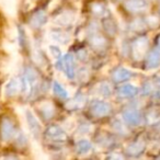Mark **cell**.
I'll return each mask as SVG.
<instances>
[{"label": "cell", "instance_id": "obj_17", "mask_svg": "<svg viewBox=\"0 0 160 160\" xmlns=\"http://www.w3.org/2000/svg\"><path fill=\"white\" fill-rule=\"evenodd\" d=\"M145 149V142L144 140H136L128 145L126 148V152L131 156H138L144 151Z\"/></svg>", "mask_w": 160, "mask_h": 160}, {"label": "cell", "instance_id": "obj_5", "mask_svg": "<svg viewBox=\"0 0 160 160\" xmlns=\"http://www.w3.org/2000/svg\"><path fill=\"white\" fill-rule=\"evenodd\" d=\"M25 118H27L28 127H29L32 135L36 138L40 137L41 133H42V127H41V124L38 118H36V116L30 110H27V112H25Z\"/></svg>", "mask_w": 160, "mask_h": 160}, {"label": "cell", "instance_id": "obj_10", "mask_svg": "<svg viewBox=\"0 0 160 160\" xmlns=\"http://www.w3.org/2000/svg\"><path fill=\"white\" fill-rule=\"evenodd\" d=\"M118 93L122 98H133L138 93V88L131 83H125L118 88Z\"/></svg>", "mask_w": 160, "mask_h": 160}, {"label": "cell", "instance_id": "obj_13", "mask_svg": "<svg viewBox=\"0 0 160 160\" xmlns=\"http://www.w3.org/2000/svg\"><path fill=\"white\" fill-rule=\"evenodd\" d=\"M75 21V14L71 11H64L55 18V23L60 27H67Z\"/></svg>", "mask_w": 160, "mask_h": 160}, {"label": "cell", "instance_id": "obj_29", "mask_svg": "<svg viewBox=\"0 0 160 160\" xmlns=\"http://www.w3.org/2000/svg\"><path fill=\"white\" fill-rule=\"evenodd\" d=\"M146 23L149 25V27L156 28V27L159 25V20H158L157 18H155V17H149V18H147Z\"/></svg>", "mask_w": 160, "mask_h": 160}, {"label": "cell", "instance_id": "obj_31", "mask_svg": "<svg viewBox=\"0 0 160 160\" xmlns=\"http://www.w3.org/2000/svg\"><path fill=\"white\" fill-rule=\"evenodd\" d=\"M17 142H18V144L20 145V146H23V145L27 142V137H25L24 135H23L22 133L18 134V138H17Z\"/></svg>", "mask_w": 160, "mask_h": 160}, {"label": "cell", "instance_id": "obj_30", "mask_svg": "<svg viewBox=\"0 0 160 160\" xmlns=\"http://www.w3.org/2000/svg\"><path fill=\"white\" fill-rule=\"evenodd\" d=\"M113 127L115 128L116 132H118V133H125V126L120 122V121H115V122L113 123Z\"/></svg>", "mask_w": 160, "mask_h": 160}, {"label": "cell", "instance_id": "obj_25", "mask_svg": "<svg viewBox=\"0 0 160 160\" xmlns=\"http://www.w3.org/2000/svg\"><path fill=\"white\" fill-rule=\"evenodd\" d=\"M91 10L92 12H93L94 14H97V16L99 17H102L105 14V12H107V10H105V7L102 5V3H93V5L91 6Z\"/></svg>", "mask_w": 160, "mask_h": 160}, {"label": "cell", "instance_id": "obj_23", "mask_svg": "<svg viewBox=\"0 0 160 160\" xmlns=\"http://www.w3.org/2000/svg\"><path fill=\"white\" fill-rule=\"evenodd\" d=\"M97 93L102 97H109L112 94V87L108 82H101L97 87Z\"/></svg>", "mask_w": 160, "mask_h": 160}, {"label": "cell", "instance_id": "obj_20", "mask_svg": "<svg viewBox=\"0 0 160 160\" xmlns=\"http://www.w3.org/2000/svg\"><path fill=\"white\" fill-rule=\"evenodd\" d=\"M90 44L93 48L101 51V49H104L105 46H107V40L99 34H93L90 38Z\"/></svg>", "mask_w": 160, "mask_h": 160}, {"label": "cell", "instance_id": "obj_9", "mask_svg": "<svg viewBox=\"0 0 160 160\" xmlns=\"http://www.w3.org/2000/svg\"><path fill=\"white\" fill-rule=\"evenodd\" d=\"M49 38L57 44H68L70 41V35L62 30H52L49 32Z\"/></svg>", "mask_w": 160, "mask_h": 160}, {"label": "cell", "instance_id": "obj_4", "mask_svg": "<svg viewBox=\"0 0 160 160\" xmlns=\"http://www.w3.org/2000/svg\"><path fill=\"white\" fill-rule=\"evenodd\" d=\"M62 67L65 75L69 79H73L76 77V59L73 55L71 54H66L62 60Z\"/></svg>", "mask_w": 160, "mask_h": 160}, {"label": "cell", "instance_id": "obj_6", "mask_svg": "<svg viewBox=\"0 0 160 160\" xmlns=\"http://www.w3.org/2000/svg\"><path fill=\"white\" fill-rule=\"evenodd\" d=\"M45 135L48 139L54 142H65L67 139V134L65 129H62L58 125H52L45 132Z\"/></svg>", "mask_w": 160, "mask_h": 160}, {"label": "cell", "instance_id": "obj_18", "mask_svg": "<svg viewBox=\"0 0 160 160\" xmlns=\"http://www.w3.org/2000/svg\"><path fill=\"white\" fill-rule=\"evenodd\" d=\"M38 110H40V113L45 120H49L54 116L55 114V108L52 104L51 102H43L40 104L38 107Z\"/></svg>", "mask_w": 160, "mask_h": 160}, {"label": "cell", "instance_id": "obj_32", "mask_svg": "<svg viewBox=\"0 0 160 160\" xmlns=\"http://www.w3.org/2000/svg\"><path fill=\"white\" fill-rule=\"evenodd\" d=\"M3 45H5L6 51H8L9 53H12V52H14V48H16V47H14L12 44H9V43H5Z\"/></svg>", "mask_w": 160, "mask_h": 160}, {"label": "cell", "instance_id": "obj_1", "mask_svg": "<svg viewBox=\"0 0 160 160\" xmlns=\"http://www.w3.org/2000/svg\"><path fill=\"white\" fill-rule=\"evenodd\" d=\"M112 111L111 104L103 100H93L90 103V113L96 118H104Z\"/></svg>", "mask_w": 160, "mask_h": 160}, {"label": "cell", "instance_id": "obj_8", "mask_svg": "<svg viewBox=\"0 0 160 160\" xmlns=\"http://www.w3.org/2000/svg\"><path fill=\"white\" fill-rule=\"evenodd\" d=\"M14 133H16V131H14L12 121L8 118H5L1 123V137H2V139L5 142H8L13 137Z\"/></svg>", "mask_w": 160, "mask_h": 160}, {"label": "cell", "instance_id": "obj_28", "mask_svg": "<svg viewBox=\"0 0 160 160\" xmlns=\"http://www.w3.org/2000/svg\"><path fill=\"white\" fill-rule=\"evenodd\" d=\"M145 23L144 21L142 20H136L135 22L132 24V29L133 30H136V31H140V30L145 29Z\"/></svg>", "mask_w": 160, "mask_h": 160}, {"label": "cell", "instance_id": "obj_33", "mask_svg": "<svg viewBox=\"0 0 160 160\" xmlns=\"http://www.w3.org/2000/svg\"><path fill=\"white\" fill-rule=\"evenodd\" d=\"M157 45H158V48L160 49V36L158 38V41H157Z\"/></svg>", "mask_w": 160, "mask_h": 160}, {"label": "cell", "instance_id": "obj_22", "mask_svg": "<svg viewBox=\"0 0 160 160\" xmlns=\"http://www.w3.org/2000/svg\"><path fill=\"white\" fill-rule=\"evenodd\" d=\"M53 92L59 99H62V100L68 99V92H67V90L59 82H57V81H54L53 83Z\"/></svg>", "mask_w": 160, "mask_h": 160}, {"label": "cell", "instance_id": "obj_19", "mask_svg": "<svg viewBox=\"0 0 160 160\" xmlns=\"http://www.w3.org/2000/svg\"><path fill=\"white\" fill-rule=\"evenodd\" d=\"M0 6L8 16L13 17L17 11L16 0H0Z\"/></svg>", "mask_w": 160, "mask_h": 160}, {"label": "cell", "instance_id": "obj_3", "mask_svg": "<svg viewBox=\"0 0 160 160\" xmlns=\"http://www.w3.org/2000/svg\"><path fill=\"white\" fill-rule=\"evenodd\" d=\"M132 48H133L134 58H136V59H142V58H144L147 48H148V40H147L145 36L137 38L133 42Z\"/></svg>", "mask_w": 160, "mask_h": 160}, {"label": "cell", "instance_id": "obj_35", "mask_svg": "<svg viewBox=\"0 0 160 160\" xmlns=\"http://www.w3.org/2000/svg\"><path fill=\"white\" fill-rule=\"evenodd\" d=\"M158 82H159V83H160V78H159V81H158Z\"/></svg>", "mask_w": 160, "mask_h": 160}, {"label": "cell", "instance_id": "obj_2", "mask_svg": "<svg viewBox=\"0 0 160 160\" xmlns=\"http://www.w3.org/2000/svg\"><path fill=\"white\" fill-rule=\"evenodd\" d=\"M123 120L126 123L127 125H131V126H139L140 124L144 121L142 113H140L138 110L135 109H127L123 112L122 114Z\"/></svg>", "mask_w": 160, "mask_h": 160}, {"label": "cell", "instance_id": "obj_11", "mask_svg": "<svg viewBox=\"0 0 160 160\" xmlns=\"http://www.w3.org/2000/svg\"><path fill=\"white\" fill-rule=\"evenodd\" d=\"M21 90V81L17 78H12L10 79L9 82L6 85L5 88V93L7 97H14L18 94Z\"/></svg>", "mask_w": 160, "mask_h": 160}, {"label": "cell", "instance_id": "obj_34", "mask_svg": "<svg viewBox=\"0 0 160 160\" xmlns=\"http://www.w3.org/2000/svg\"><path fill=\"white\" fill-rule=\"evenodd\" d=\"M158 129H159V131H160V125H159V126H158Z\"/></svg>", "mask_w": 160, "mask_h": 160}, {"label": "cell", "instance_id": "obj_15", "mask_svg": "<svg viewBox=\"0 0 160 160\" xmlns=\"http://www.w3.org/2000/svg\"><path fill=\"white\" fill-rule=\"evenodd\" d=\"M160 65V52L157 49H153L149 53L146 59V68L155 69Z\"/></svg>", "mask_w": 160, "mask_h": 160}, {"label": "cell", "instance_id": "obj_27", "mask_svg": "<svg viewBox=\"0 0 160 160\" xmlns=\"http://www.w3.org/2000/svg\"><path fill=\"white\" fill-rule=\"evenodd\" d=\"M76 76H77V78L80 80V81H87L88 79H89V71H88V69L86 68H81L78 70V72H76Z\"/></svg>", "mask_w": 160, "mask_h": 160}, {"label": "cell", "instance_id": "obj_26", "mask_svg": "<svg viewBox=\"0 0 160 160\" xmlns=\"http://www.w3.org/2000/svg\"><path fill=\"white\" fill-rule=\"evenodd\" d=\"M48 51H49V54H51L54 58H56V59H59V58L62 57V49L58 46H56V45H49Z\"/></svg>", "mask_w": 160, "mask_h": 160}, {"label": "cell", "instance_id": "obj_16", "mask_svg": "<svg viewBox=\"0 0 160 160\" xmlns=\"http://www.w3.org/2000/svg\"><path fill=\"white\" fill-rule=\"evenodd\" d=\"M47 21V16L44 11H38L32 16L31 20H30V24L34 29L41 28L42 25H44Z\"/></svg>", "mask_w": 160, "mask_h": 160}, {"label": "cell", "instance_id": "obj_7", "mask_svg": "<svg viewBox=\"0 0 160 160\" xmlns=\"http://www.w3.org/2000/svg\"><path fill=\"white\" fill-rule=\"evenodd\" d=\"M124 6L129 12L136 13V12L146 11L149 7V3L147 0H126Z\"/></svg>", "mask_w": 160, "mask_h": 160}, {"label": "cell", "instance_id": "obj_24", "mask_svg": "<svg viewBox=\"0 0 160 160\" xmlns=\"http://www.w3.org/2000/svg\"><path fill=\"white\" fill-rule=\"evenodd\" d=\"M83 102H85V97L77 96L75 99H72V100H70L68 102V108H70V109H77V108H80L81 105H83Z\"/></svg>", "mask_w": 160, "mask_h": 160}, {"label": "cell", "instance_id": "obj_14", "mask_svg": "<svg viewBox=\"0 0 160 160\" xmlns=\"http://www.w3.org/2000/svg\"><path fill=\"white\" fill-rule=\"evenodd\" d=\"M132 77V72L128 69L124 68V67H120V68H116L115 70L112 73V79L115 81V82H123V81H126L129 78Z\"/></svg>", "mask_w": 160, "mask_h": 160}, {"label": "cell", "instance_id": "obj_21", "mask_svg": "<svg viewBox=\"0 0 160 160\" xmlns=\"http://www.w3.org/2000/svg\"><path fill=\"white\" fill-rule=\"evenodd\" d=\"M76 150L80 155H86L91 150V142L88 139H80L76 145Z\"/></svg>", "mask_w": 160, "mask_h": 160}, {"label": "cell", "instance_id": "obj_12", "mask_svg": "<svg viewBox=\"0 0 160 160\" xmlns=\"http://www.w3.org/2000/svg\"><path fill=\"white\" fill-rule=\"evenodd\" d=\"M24 76L25 78H27V80L29 81L30 83V87H31V93H33L34 89H36L38 86V73H36V71L34 70L33 68H31V67H28V68H25L24 70Z\"/></svg>", "mask_w": 160, "mask_h": 160}]
</instances>
